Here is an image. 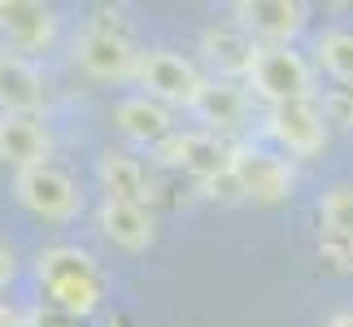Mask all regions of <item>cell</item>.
Wrapping results in <instances>:
<instances>
[{"label":"cell","mask_w":353,"mask_h":327,"mask_svg":"<svg viewBox=\"0 0 353 327\" xmlns=\"http://www.w3.org/2000/svg\"><path fill=\"white\" fill-rule=\"evenodd\" d=\"M323 118L336 127H353V88H336L323 97Z\"/></svg>","instance_id":"cell-20"},{"label":"cell","mask_w":353,"mask_h":327,"mask_svg":"<svg viewBox=\"0 0 353 327\" xmlns=\"http://www.w3.org/2000/svg\"><path fill=\"white\" fill-rule=\"evenodd\" d=\"M13 197L22 210H31L44 223H70L83 214V192L65 170L57 166H35V170H18L13 179Z\"/></svg>","instance_id":"cell-5"},{"label":"cell","mask_w":353,"mask_h":327,"mask_svg":"<svg viewBox=\"0 0 353 327\" xmlns=\"http://www.w3.org/2000/svg\"><path fill=\"white\" fill-rule=\"evenodd\" d=\"M192 114L205 122V131H214V135L236 131V127H244V118H249V92L240 83H232V79H205Z\"/></svg>","instance_id":"cell-18"},{"label":"cell","mask_w":353,"mask_h":327,"mask_svg":"<svg viewBox=\"0 0 353 327\" xmlns=\"http://www.w3.org/2000/svg\"><path fill=\"white\" fill-rule=\"evenodd\" d=\"M135 83L144 88L148 101H157V105H166V109H170V105L192 109L196 97H201V88H205V79H201V70L183 57V52L153 48V52H144Z\"/></svg>","instance_id":"cell-6"},{"label":"cell","mask_w":353,"mask_h":327,"mask_svg":"<svg viewBox=\"0 0 353 327\" xmlns=\"http://www.w3.org/2000/svg\"><path fill=\"white\" fill-rule=\"evenodd\" d=\"M52 135L35 114H0V161L13 170L48 166Z\"/></svg>","instance_id":"cell-11"},{"label":"cell","mask_w":353,"mask_h":327,"mask_svg":"<svg viewBox=\"0 0 353 327\" xmlns=\"http://www.w3.org/2000/svg\"><path fill=\"white\" fill-rule=\"evenodd\" d=\"M232 184H236L240 197L257 201V206H279V201H288V192H292L296 170H292V161L275 157L270 148L236 144L232 148Z\"/></svg>","instance_id":"cell-4"},{"label":"cell","mask_w":353,"mask_h":327,"mask_svg":"<svg viewBox=\"0 0 353 327\" xmlns=\"http://www.w3.org/2000/svg\"><path fill=\"white\" fill-rule=\"evenodd\" d=\"M70 57H74V66L88 79H101V83H127V79L140 75L144 52L135 48V39L122 31L118 22L97 18V22H88L83 35L74 39Z\"/></svg>","instance_id":"cell-2"},{"label":"cell","mask_w":353,"mask_h":327,"mask_svg":"<svg viewBox=\"0 0 353 327\" xmlns=\"http://www.w3.org/2000/svg\"><path fill=\"white\" fill-rule=\"evenodd\" d=\"M323 240L319 253L336 266H353V184H336L319 201Z\"/></svg>","instance_id":"cell-12"},{"label":"cell","mask_w":353,"mask_h":327,"mask_svg":"<svg viewBox=\"0 0 353 327\" xmlns=\"http://www.w3.org/2000/svg\"><path fill=\"white\" fill-rule=\"evenodd\" d=\"M114 127L122 140H131V144H161V140H170L174 135V122H170V109L166 105H157V101H148L144 92L140 97H127V101H118L114 105Z\"/></svg>","instance_id":"cell-15"},{"label":"cell","mask_w":353,"mask_h":327,"mask_svg":"<svg viewBox=\"0 0 353 327\" xmlns=\"http://www.w3.org/2000/svg\"><path fill=\"white\" fill-rule=\"evenodd\" d=\"M305 5L301 0H236L232 18L244 35H253L257 44H288L301 35L305 26Z\"/></svg>","instance_id":"cell-9"},{"label":"cell","mask_w":353,"mask_h":327,"mask_svg":"<svg viewBox=\"0 0 353 327\" xmlns=\"http://www.w3.org/2000/svg\"><path fill=\"white\" fill-rule=\"evenodd\" d=\"M323 327H353V310H345V315H332Z\"/></svg>","instance_id":"cell-23"},{"label":"cell","mask_w":353,"mask_h":327,"mask_svg":"<svg viewBox=\"0 0 353 327\" xmlns=\"http://www.w3.org/2000/svg\"><path fill=\"white\" fill-rule=\"evenodd\" d=\"M13 275H18V262H13V253L5 249V244H0V288H9Z\"/></svg>","instance_id":"cell-21"},{"label":"cell","mask_w":353,"mask_h":327,"mask_svg":"<svg viewBox=\"0 0 353 327\" xmlns=\"http://www.w3.org/2000/svg\"><path fill=\"white\" fill-rule=\"evenodd\" d=\"M35 279L48 301L74 319H88L105 297V284H101V270L92 262V253L74 249V244H52V249L39 253Z\"/></svg>","instance_id":"cell-1"},{"label":"cell","mask_w":353,"mask_h":327,"mask_svg":"<svg viewBox=\"0 0 353 327\" xmlns=\"http://www.w3.org/2000/svg\"><path fill=\"white\" fill-rule=\"evenodd\" d=\"M97 175H101V188H105V201L153 206V197H157V188H153V179H148V170H144L131 153H122V148H105Z\"/></svg>","instance_id":"cell-14"},{"label":"cell","mask_w":353,"mask_h":327,"mask_svg":"<svg viewBox=\"0 0 353 327\" xmlns=\"http://www.w3.org/2000/svg\"><path fill=\"white\" fill-rule=\"evenodd\" d=\"M257 39L244 35L236 22L227 26H205V35H201V57H205L214 70H219V79H249L253 75V61H257Z\"/></svg>","instance_id":"cell-13"},{"label":"cell","mask_w":353,"mask_h":327,"mask_svg":"<svg viewBox=\"0 0 353 327\" xmlns=\"http://www.w3.org/2000/svg\"><path fill=\"white\" fill-rule=\"evenodd\" d=\"M101 231L105 240L127 253H144L157 240V223L148 206H131V201H101Z\"/></svg>","instance_id":"cell-16"},{"label":"cell","mask_w":353,"mask_h":327,"mask_svg":"<svg viewBox=\"0 0 353 327\" xmlns=\"http://www.w3.org/2000/svg\"><path fill=\"white\" fill-rule=\"evenodd\" d=\"M319 66L336 79V83L353 88V31H345V26L323 31V39H319Z\"/></svg>","instance_id":"cell-19"},{"label":"cell","mask_w":353,"mask_h":327,"mask_svg":"<svg viewBox=\"0 0 353 327\" xmlns=\"http://www.w3.org/2000/svg\"><path fill=\"white\" fill-rule=\"evenodd\" d=\"M44 105V75L18 52H0V114H35Z\"/></svg>","instance_id":"cell-17"},{"label":"cell","mask_w":353,"mask_h":327,"mask_svg":"<svg viewBox=\"0 0 353 327\" xmlns=\"http://www.w3.org/2000/svg\"><path fill=\"white\" fill-rule=\"evenodd\" d=\"M266 135L283 148V153H292V157L323 153V148H327V118H323V105L319 101L275 105L266 114Z\"/></svg>","instance_id":"cell-8"},{"label":"cell","mask_w":353,"mask_h":327,"mask_svg":"<svg viewBox=\"0 0 353 327\" xmlns=\"http://www.w3.org/2000/svg\"><path fill=\"white\" fill-rule=\"evenodd\" d=\"M48 327H79V323H48Z\"/></svg>","instance_id":"cell-24"},{"label":"cell","mask_w":353,"mask_h":327,"mask_svg":"<svg viewBox=\"0 0 353 327\" xmlns=\"http://www.w3.org/2000/svg\"><path fill=\"white\" fill-rule=\"evenodd\" d=\"M0 327H22V323H18V315H13L5 301H0Z\"/></svg>","instance_id":"cell-22"},{"label":"cell","mask_w":353,"mask_h":327,"mask_svg":"<svg viewBox=\"0 0 353 327\" xmlns=\"http://www.w3.org/2000/svg\"><path fill=\"white\" fill-rule=\"evenodd\" d=\"M0 39L9 52H44L57 39V13L39 0H0Z\"/></svg>","instance_id":"cell-10"},{"label":"cell","mask_w":353,"mask_h":327,"mask_svg":"<svg viewBox=\"0 0 353 327\" xmlns=\"http://www.w3.org/2000/svg\"><path fill=\"white\" fill-rule=\"evenodd\" d=\"M161 166H179L201 184H219L232 175V148L223 144V135L214 131H174L170 140L157 144Z\"/></svg>","instance_id":"cell-7"},{"label":"cell","mask_w":353,"mask_h":327,"mask_svg":"<svg viewBox=\"0 0 353 327\" xmlns=\"http://www.w3.org/2000/svg\"><path fill=\"white\" fill-rule=\"evenodd\" d=\"M253 97H262L270 109L275 105H292V101H314V66L301 52H292L288 44H262L249 75Z\"/></svg>","instance_id":"cell-3"}]
</instances>
